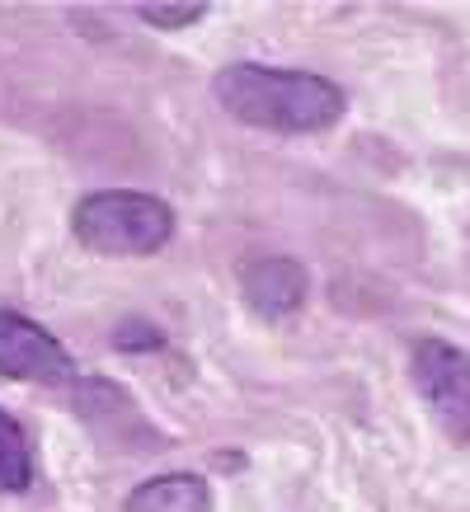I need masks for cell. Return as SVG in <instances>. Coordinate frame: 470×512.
Segmentation results:
<instances>
[{
  "label": "cell",
  "mask_w": 470,
  "mask_h": 512,
  "mask_svg": "<svg viewBox=\"0 0 470 512\" xmlns=\"http://www.w3.org/2000/svg\"><path fill=\"white\" fill-rule=\"evenodd\" d=\"M212 94L235 123L264 127V132H325L348 109V94L329 76L259 62L221 66Z\"/></svg>",
  "instance_id": "obj_1"
},
{
  "label": "cell",
  "mask_w": 470,
  "mask_h": 512,
  "mask_svg": "<svg viewBox=\"0 0 470 512\" xmlns=\"http://www.w3.org/2000/svg\"><path fill=\"white\" fill-rule=\"evenodd\" d=\"M71 231L85 249L109 259H141L170 245L174 212L170 202L137 188H99L71 207Z\"/></svg>",
  "instance_id": "obj_2"
},
{
  "label": "cell",
  "mask_w": 470,
  "mask_h": 512,
  "mask_svg": "<svg viewBox=\"0 0 470 512\" xmlns=\"http://www.w3.org/2000/svg\"><path fill=\"white\" fill-rule=\"evenodd\" d=\"M414 390L452 442H470V353L447 339H419L409 357Z\"/></svg>",
  "instance_id": "obj_3"
},
{
  "label": "cell",
  "mask_w": 470,
  "mask_h": 512,
  "mask_svg": "<svg viewBox=\"0 0 470 512\" xmlns=\"http://www.w3.org/2000/svg\"><path fill=\"white\" fill-rule=\"evenodd\" d=\"M0 376L33 381V386H62L76 376V362L43 325H33L29 315L0 311Z\"/></svg>",
  "instance_id": "obj_4"
},
{
  "label": "cell",
  "mask_w": 470,
  "mask_h": 512,
  "mask_svg": "<svg viewBox=\"0 0 470 512\" xmlns=\"http://www.w3.org/2000/svg\"><path fill=\"white\" fill-rule=\"evenodd\" d=\"M240 292L259 315H292L306 306V292H311V278L297 259H282V254H268V259H254L240 273Z\"/></svg>",
  "instance_id": "obj_5"
},
{
  "label": "cell",
  "mask_w": 470,
  "mask_h": 512,
  "mask_svg": "<svg viewBox=\"0 0 470 512\" xmlns=\"http://www.w3.org/2000/svg\"><path fill=\"white\" fill-rule=\"evenodd\" d=\"M123 512H212V489L203 475H156L127 494Z\"/></svg>",
  "instance_id": "obj_6"
},
{
  "label": "cell",
  "mask_w": 470,
  "mask_h": 512,
  "mask_svg": "<svg viewBox=\"0 0 470 512\" xmlns=\"http://www.w3.org/2000/svg\"><path fill=\"white\" fill-rule=\"evenodd\" d=\"M33 480V456H29V437L5 409H0V494H19Z\"/></svg>",
  "instance_id": "obj_7"
},
{
  "label": "cell",
  "mask_w": 470,
  "mask_h": 512,
  "mask_svg": "<svg viewBox=\"0 0 470 512\" xmlns=\"http://www.w3.org/2000/svg\"><path fill=\"white\" fill-rule=\"evenodd\" d=\"M207 15V5H193V0H170V5H137V19L156 24V29H188Z\"/></svg>",
  "instance_id": "obj_8"
},
{
  "label": "cell",
  "mask_w": 470,
  "mask_h": 512,
  "mask_svg": "<svg viewBox=\"0 0 470 512\" xmlns=\"http://www.w3.org/2000/svg\"><path fill=\"white\" fill-rule=\"evenodd\" d=\"M113 343L127 348V353H141V348H160V329L141 325V320H123V325L113 329Z\"/></svg>",
  "instance_id": "obj_9"
}]
</instances>
